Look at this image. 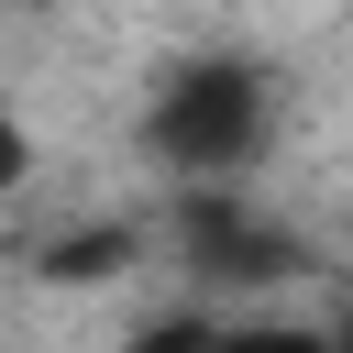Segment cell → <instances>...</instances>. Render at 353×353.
I'll return each instance as SVG.
<instances>
[{
    "label": "cell",
    "mask_w": 353,
    "mask_h": 353,
    "mask_svg": "<svg viewBox=\"0 0 353 353\" xmlns=\"http://www.w3.org/2000/svg\"><path fill=\"white\" fill-rule=\"evenodd\" d=\"M342 353H353V331H342Z\"/></svg>",
    "instance_id": "3"
},
{
    "label": "cell",
    "mask_w": 353,
    "mask_h": 353,
    "mask_svg": "<svg viewBox=\"0 0 353 353\" xmlns=\"http://www.w3.org/2000/svg\"><path fill=\"white\" fill-rule=\"evenodd\" d=\"M143 132H154V154L176 176H232L265 143V77L254 66H176Z\"/></svg>",
    "instance_id": "1"
},
{
    "label": "cell",
    "mask_w": 353,
    "mask_h": 353,
    "mask_svg": "<svg viewBox=\"0 0 353 353\" xmlns=\"http://www.w3.org/2000/svg\"><path fill=\"white\" fill-rule=\"evenodd\" d=\"M132 353H331L320 331H287V320H265V331H210V320H188V331H154V342H132Z\"/></svg>",
    "instance_id": "2"
}]
</instances>
